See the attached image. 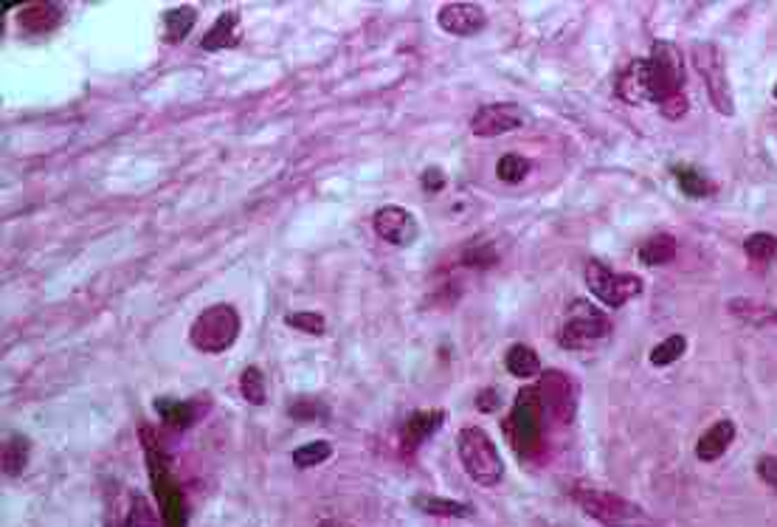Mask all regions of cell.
Returning a JSON list of instances; mask_svg holds the SVG:
<instances>
[{
    "instance_id": "9",
    "label": "cell",
    "mask_w": 777,
    "mask_h": 527,
    "mask_svg": "<svg viewBox=\"0 0 777 527\" xmlns=\"http://www.w3.org/2000/svg\"><path fill=\"white\" fill-rule=\"evenodd\" d=\"M586 288L595 299L609 308H623L634 296L642 294V279L637 274H614L609 265L600 260L586 263Z\"/></svg>"
},
{
    "instance_id": "29",
    "label": "cell",
    "mask_w": 777,
    "mask_h": 527,
    "mask_svg": "<svg viewBox=\"0 0 777 527\" xmlns=\"http://www.w3.org/2000/svg\"><path fill=\"white\" fill-rule=\"evenodd\" d=\"M333 457V446L327 440H313V443H305L299 449L290 454V460L296 468H316V465L327 463Z\"/></svg>"
},
{
    "instance_id": "7",
    "label": "cell",
    "mask_w": 777,
    "mask_h": 527,
    "mask_svg": "<svg viewBox=\"0 0 777 527\" xmlns=\"http://www.w3.org/2000/svg\"><path fill=\"white\" fill-rule=\"evenodd\" d=\"M648 60V74H651V91H654V105H662L668 102L671 96H679L685 93V54L682 48L671 43V40H656L651 46V54L645 57Z\"/></svg>"
},
{
    "instance_id": "30",
    "label": "cell",
    "mask_w": 777,
    "mask_h": 527,
    "mask_svg": "<svg viewBox=\"0 0 777 527\" xmlns=\"http://www.w3.org/2000/svg\"><path fill=\"white\" fill-rule=\"evenodd\" d=\"M744 251L755 263H769L777 257V237L769 232H752L744 240Z\"/></svg>"
},
{
    "instance_id": "23",
    "label": "cell",
    "mask_w": 777,
    "mask_h": 527,
    "mask_svg": "<svg viewBox=\"0 0 777 527\" xmlns=\"http://www.w3.org/2000/svg\"><path fill=\"white\" fill-rule=\"evenodd\" d=\"M31 457V440L26 434H12L6 443H3V474L6 477H20L26 471Z\"/></svg>"
},
{
    "instance_id": "37",
    "label": "cell",
    "mask_w": 777,
    "mask_h": 527,
    "mask_svg": "<svg viewBox=\"0 0 777 527\" xmlns=\"http://www.w3.org/2000/svg\"><path fill=\"white\" fill-rule=\"evenodd\" d=\"M499 403H502V398H499L496 389H482V392L476 395V409H479V412H496Z\"/></svg>"
},
{
    "instance_id": "33",
    "label": "cell",
    "mask_w": 777,
    "mask_h": 527,
    "mask_svg": "<svg viewBox=\"0 0 777 527\" xmlns=\"http://www.w3.org/2000/svg\"><path fill=\"white\" fill-rule=\"evenodd\" d=\"M285 325H290L293 330H302V333H310V336H324V330H327L324 316H321V313H313V310L288 313V316H285Z\"/></svg>"
},
{
    "instance_id": "28",
    "label": "cell",
    "mask_w": 777,
    "mask_h": 527,
    "mask_svg": "<svg viewBox=\"0 0 777 527\" xmlns=\"http://www.w3.org/2000/svg\"><path fill=\"white\" fill-rule=\"evenodd\" d=\"M530 172H533V161L518 153L502 155L499 164H496V175H499V181H504V184H521Z\"/></svg>"
},
{
    "instance_id": "8",
    "label": "cell",
    "mask_w": 777,
    "mask_h": 527,
    "mask_svg": "<svg viewBox=\"0 0 777 527\" xmlns=\"http://www.w3.org/2000/svg\"><path fill=\"white\" fill-rule=\"evenodd\" d=\"M690 57L693 65L699 71L704 91L710 96V105L721 113V116H732L735 113V99H732L730 79H727V68H724V54L716 43L699 40L690 46Z\"/></svg>"
},
{
    "instance_id": "34",
    "label": "cell",
    "mask_w": 777,
    "mask_h": 527,
    "mask_svg": "<svg viewBox=\"0 0 777 527\" xmlns=\"http://www.w3.org/2000/svg\"><path fill=\"white\" fill-rule=\"evenodd\" d=\"M319 415H324V406H321L319 401H307V398H302V401H296L293 406H290V418L299 420V423H310V420H316Z\"/></svg>"
},
{
    "instance_id": "20",
    "label": "cell",
    "mask_w": 777,
    "mask_h": 527,
    "mask_svg": "<svg viewBox=\"0 0 777 527\" xmlns=\"http://www.w3.org/2000/svg\"><path fill=\"white\" fill-rule=\"evenodd\" d=\"M412 505L417 508V511L431 513V516H448V519H465V516H473V508L468 505V502L448 499V496L414 494Z\"/></svg>"
},
{
    "instance_id": "35",
    "label": "cell",
    "mask_w": 777,
    "mask_h": 527,
    "mask_svg": "<svg viewBox=\"0 0 777 527\" xmlns=\"http://www.w3.org/2000/svg\"><path fill=\"white\" fill-rule=\"evenodd\" d=\"M687 96L685 93H679V96H671L668 102H662L659 105V110H662V116L668 119V122H679V119H685V113H687Z\"/></svg>"
},
{
    "instance_id": "6",
    "label": "cell",
    "mask_w": 777,
    "mask_h": 527,
    "mask_svg": "<svg viewBox=\"0 0 777 527\" xmlns=\"http://www.w3.org/2000/svg\"><path fill=\"white\" fill-rule=\"evenodd\" d=\"M611 322L595 302L575 299L564 313V325L558 330V341L564 350H583L592 347L597 341L609 339Z\"/></svg>"
},
{
    "instance_id": "25",
    "label": "cell",
    "mask_w": 777,
    "mask_h": 527,
    "mask_svg": "<svg viewBox=\"0 0 777 527\" xmlns=\"http://www.w3.org/2000/svg\"><path fill=\"white\" fill-rule=\"evenodd\" d=\"M122 527H164V522H161V513L150 505V499L133 491L130 494V511L124 513Z\"/></svg>"
},
{
    "instance_id": "26",
    "label": "cell",
    "mask_w": 777,
    "mask_h": 527,
    "mask_svg": "<svg viewBox=\"0 0 777 527\" xmlns=\"http://www.w3.org/2000/svg\"><path fill=\"white\" fill-rule=\"evenodd\" d=\"M198 23V12H195V6H178V9H169L167 15H164V37H167V43H181L186 40V34L192 31V26Z\"/></svg>"
},
{
    "instance_id": "21",
    "label": "cell",
    "mask_w": 777,
    "mask_h": 527,
    "mask_svg": "<svg viewBox=\"0 0 777 527\" xmlns=\"http://www.w3.org/2000/svg\"><path fill=\"white\" fill-rule=\"evenodd\" d=\"M676 251H679V243L676 237L668 232H659L654 237H648L640 246V263L651 265V268H659V265H668L676 260Z\"/></svg>"
},
{
    "instance_id": "22",
    "label": "cell",
    "mask_w": 777,
    "mask_h": 527,
    "mask_svg": "<svg viewBox=\"0 0 777 527\" xmlns=\"http://www.w3.org/2000/svg\"><path fill=\"white\" fill-rule=\"evenodd\" d=\"M730 313L732 316H738V319H744L747 325L755 327H766V325H775L777 327V308L772 305H766V302H758V299H730Z\"/></svg>"
},
{
    "instance_id": "5",
    "label": "cell",
    "mask_w": 777,
    "mask_h": 527,
    "mask_svg": "<svg viewBox=\"0 0 777 527\" xmlns=\"http://www.w3.org/2000/svg\"><path fill=\"white\" fill-rule=\"evenodd\" d=\"M240 336V313L231 305H212L200 313L189 327V341L200 353H226Z\"/></svg>"
},
{
    "instance_id": "11",
    "label": "cell",
    "mask_w": 777,
    "mask_h": 527,
    "mask_svg": "<svg viewBox=\"0 0 777 527\" xmlns=\"http://www.w3.org/2000/svg\"><path fill=\"white\" fill-rule=\"evenodd\" d=\"M527 124V113L513 105V102H496V105H485L473 113L471 130L473 136L479 139H496V136H504L510 130H518Z\"/></svg>"
},
{
    "instance_id": "14",
    "label": "cell",
    "mask_w": 777,
    "mask_h": 527,
    "mask_svg": "<svg viewBox=\"0 0 777 527\" xmlns=\"http://www.w3.org/2000/svg\"><path fill=\"white\" fill-rule=\"evenodd\" d=\"M445 426V409H417L409 418L403 420L400 429V446L406 454H412L414 449H420L428 437L434 432H440Z\"/></svg>"
},
{
    "instance_id": "39",
    "label": "cell",
    "mask_w": 777,
    "mask_h": 527,
    "mask_svg": "<svg viewBox=\"0 0 777 527\" xmlns=\"http://www.w3.org/2000/svg\"><path fill=\"white\" fill-rule=\"evenodd\" d=\"M319 527H352L350 522H344V519H324Z\"/></svg>"
},
{
    "instance_id": "24",
    "label": "cell",
    "mask_w": 777,
    "mask_h": 527,
    "mask_svg": "<svg viewBox=\"0 0 777 527\" xmlns=\"http://www.w3.org/2000/svg\"><path fill=\"white\" fill-rule=\"evenodd\" d=\"M504 364L507 370L513 372L516 378H533V375H541V358L535 353L533 347L527 344H513L504 356Z\"/></svg>"
},
{
    "instance_id": "1",
    "label": "cell",
    "mask_w": 777,
    "mask_h": 527,
    "mask_svg": "<svg viewBox=\"0 0 777 527\" xmlns=\"http://www.w3.org/2000/svg\"><path fill=\"white\" fill-rule=\"evenodd\" d=\"M141 446H144V457H147V474L153 482L155 505L161 513V522H164V527H186L189 508H186L181 482L172 474L167 451L161 449L155 432L147 426H141Z\"/></svg>"
},
{
    "instance_id": "19",
    "label": "cell",
    "mask_w": 777,
    "mask_h": 527,
    "mask_svg": "<svg viewBox=\"0 0 777 527\" xmlns=\"http://www.w3.org/2000/svg\"><path fill=\"white\" fill-rule=\"evenodd\" d=\"M240 43V17L234 12H223L212 23V29L203 34L200 46L203 51H220V48H234Z\"/></svg>"
},
{
    "instance_id": "38",
    "label": "cell",
    "mask_w": 777,
    "mask_h": 527,
    "mask_svg": "<svg viewBox=\"0 0 777 527\" xmlns=\"http://www.w3.org/2000/svg\"><path fill=\"white\" fill-rule=\"evenodd\" d=\"M420 181L426 186V192H440L442 186H445V175H442L440 167H428Z\"/></svg>"
},
{
    "instance_id": "40",
    "label": "cell",
    "mask_w": 777,
    "mask_h": 527,
    "mask_svg": "<svg viewBox=\"0 0 777 527\" xmlns=\"http://www.w3.org/2000/svg\"><path fill=\"white\" fill-rule=\"evenodd\" d=\"M772 93H775V99H777V85H775V88H772Z\"/></svg>"
},
{
    "instance_id": "10",
    "label": "cell",
    "mask_w": 777,
    "mask_h": 527,
    "mask_svg": "<svg viewBox=\"0 0 777 527\" xmlns=\"http://www.w3.org/2000/svg\"><path fill=\"white\" fill-rule=\"evenodd\" d=\"M538 395H541V406H544V418H549L552 423L569 426L578 415V387L566 372H541Z\"/></svg>"
},
{
    "instance_id": "31",
    "label": "cell",
    "mask_w": 777,
    "mask_h": 527,
    "mask_svg": "<svg viewBox=\"0 0 777 527\" xmlns=\"http://www.w3.org/2000/svg\"><path fill=\"white\" fill-rule=\"evenodd\" d=\"M240 392L243 398L251 406H262L268 401V387H265V375L259 367H245V372L240 375Z\"/></svg>"
},
{
    "instance_id": "16",
    "label": "cell",
    "mask_w": 777,
    "mask_h": 527,
    "mask_svg": "<svg viewBox=\"0 0 777 527\" xmlns=\"http://www.w3.org/2000/svg\"><path fill=\"white\" fill-rule=\"evenodd\" d=\"M209 409V401H181V398H155V412L167 423L169 429H189L195 426L203 412Z\"/></svg>"
},
{
    "instance_id": "3",
    "label": "cell",
    "mask_w": 777,
    "mask_h": 527,
    "mask_svg": "<svg viewBox=\"0 0 777 527\" xmlns=\"http://www.w3.org/2000/svg\"><path fill=\"white\" fill-rule=\"evenodd\" d=\"M459 463L465 468V474L482 488L499 485L504 477V460L496 443L490 440V434L479 426H465L457 434Z\"/></svg>"
},
{
    "instance_id": "32",
    "label": "cell",
    "mask_w": 777,
    "mask_h": 527,
    "mask_svg": "<svg viewBox=\"0 0 777 527\" xmlns=\"http://www.w3.org/2000/svg\"><path fill=\"white\" fill-rule=\"evenodd\" d=\"M687 350V339L685 336H668V339H662L656 344L654 350H651V364L654 367H668L673 361H679V358L685 356Z\"/></svg>"
},
{
    "instance_id": "12",
    "label": "cell",
    "mask_w": 777,
    "mask_h": 527,
    "mask_svg": "<svg viewBox=\"0 0 777 527\" xmlns=\"http://www.w3.org/2000/svg\"><path fill=\"white\" fill-rule=\"evenodd\" d=\"M372 229L375 234L392 243V246H412L414 240L420 237V223L414 220V215L403 206H383L372 217Z\"/></svg>"
},
{
    "instance_id": "15",
    "label": "cell",
    "mask_w": 777,
    "mask_h": 527,
    "mask_svg": "<svg viewBox=\"0 0 777 527\" xmlns=\"http://www.w3.org/2000/svg\"><path fill=\"white\" fill-rule=\"evenodd\" d=\"M617 96L628 105H642L654 102L651 91V74H648V60H631L628 68L617 77Z\"/></svg>"
},
{
    "instance_id": "36",
    "label": "cell",
    "mask_w": 777,
    "mask_h": 527,
    "mask_svg": "<svg viewBox=\"0 0 777 527\" xmlns=\"http://www.w3.org/2000/svg\"><path fill=\"white\" fill-rule=\"evenodd\" d=\"M758 477H761V480L777 494V457L766 454V457L758 460Z\"/></svg>"
},
{
    "instance_id": "2",
    "label": "cell",
    "mask_w": 777,
    "mask_h": 527,
    "mask_svg": "<svg viewBox=\"0 0 777 527\" xmlns=\"http://www.w3.org/2000/svg\"><path fill=\"white\" fill-rule=\"evenodd\" d=\"M507 440L521 460H533L541 451V437H544V406L538 387L518 389L510 418L504 420Z\"/></svg>"
},
{
    "instance_id": "27",
    "label": "cell",
    "mask_w": 777,
    "mask_h": 527,
    "mask_svg": "<svg viewBox=\"0 0 777 527\" xmlns=\"http://www.w3.org/2000/svg\"><path fill=\"white\" fill-rule=\"evenodd\" d=\"M673 178H676L679 189H682L685 195H690V198H707V195L716 192V186L710 184L696 167H687V164H676V167H673Z\"/></svg>"
},
{
    "instance_id": "4",
    "label": "cell",
    "mask_w": 777,
    "mask_h": 527,
    "mask_svg": "<svg viewBox=\"0 0 777 527\" xmlns=\"http://www.w3.org/2000/svg\"><path fill=\"white\" fill-rule=\"evenodd\" d=\"M572 496L580 505V511L603 527H648L654 522L637 502H631L620 494H611V491L575 488Z\"/></svg>"
},
{
    "instance_id": "17",
    "label": "cell",
    "mask_w": 777,
    "mask_h": 527,
    "mask_svg": "<svg viewBox=\"0 0 777 527\" xmlns=\"http://www.w3.org/2000/svg\"><path fill=\"white\" fill-rule=\"evenodd\" d=\"M735 434H738V429H735L732 420H718L699 437L696 457H699L701 463H716V460H721L730 451V446L735 443Z\"/></svg>"
},
{
    "instance_id": "13",
    "label": "cell",
    "mask_w": 777,
    "mask_h": 527,
    "mask_svg": "<svg viewBox=\"0 0 777 527\" xmlns=\"http://www.w3.org/2000/svg\"><path fill=\"white\" fill-rule=\"evenodd\" d=\"M437 23L454 37H471L488 26V15L479 3H445L437 12Z\"/></svg>"
},
{
    "instance_id": "18",
    "label": "cell",
    "mask_w": 777,
    "mask_h": 527,
    "mask_svg": "<svg viewBox=\"0 0 777 527\" xmlns=\"http://www.w3.org/2000/svg\"><path fill=\"white\" fill-rule=\"evenodd\" d=\"M62 20V6L51 3V0H40V3H29L20 15L17 23L31 34H46V31L57 29Z\"/></svg>"
}]
</instances>
